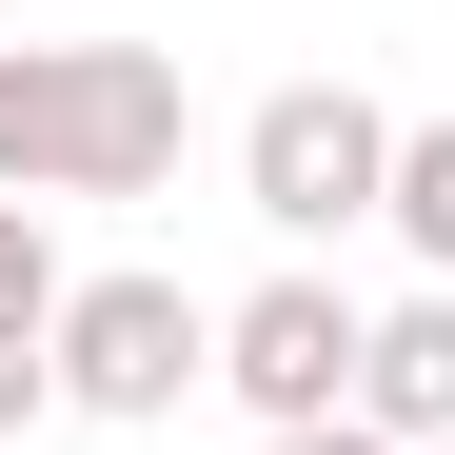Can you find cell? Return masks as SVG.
Here are the masks:
<instances>
[{
  "mask_svg": "<svg viewBox=\"0 0 455 455\" xmlns=\"http://www.w3.org/2000/svg\"><path fill=\"white\" fill-rule=\"evenodd\" d=\"M356 416L396 435V455H455V277H416V297H376V356H356Z\"/></svg>",
  "mask_w": 455,
  "mask_h": 455,
  "instance_id": "5",
  "label": "cell"
},
{
  "mask_svg": "<svg viewBox=\"0 0 455 455\" xmlns=\"http://www.w3.org/2000/svg\"><path fill=\"white\" fill-rule=\"evenodd\" d=\"M198 100L159 40H0V198H179Z\"/></svg>",
  "mask_w": 455,
  "mask_h": 455,
  "instance_id": "1",
  "label": "cell"
},
{
  "mask_svg": "<svg viewBox=\"0 0 455 455\" xmlns=\"http://www.w3.org/2000/svg\"><path fill=\"white\" fill-rule=\"evenodd\" d=\"M60 416V337H0V435H40Z\"/></svg>",
  "mask_w": 455,
  "mask_h": 455,
  "instance_id": "8",
  "label": "cell"
},
{
  "mask_svg": "<svg viewBox=\"0 0 455 455\" xmlns=\"http://www.w3.org/2000/svg\"><path fill=\"white\" fill-rule=\"evenodd\" d=\"M238 198H258V238H277V258L376 238V198H396V119H376L356 80H277V100L238 119Z\"/></svg>",
  "mask_w": 455,
  "mask_h": 455,
  "instance_id": "3",
  "label": "cell"
},
{
  "mask_svg": "<svg viewBox=\"0 0 455 455\" xmlns=\"http://www.w3.org/2000/svg\"><path fill=\"white\" fill-rule=\"evenodd\" d=\"M258 455H396V435H376V416H317V435H258Z\"/></svg>",
  "mask_w": 455,
  "mask_h": 455,
  "instance_id": "9",
  "label": "cell"
},
{
  "mask_svg": "<svg viewBox=\"0 0 455 455\" xmlns=\"http://www.w3.org/2000/svg\"><path fill=\"white\" fill-rule=\"evenodd\" d=\"M376 238L416 277H455V119H396V198H376Z\"/></svg>",
  "mask_w": 455,
  "mask_h": 455,
  "instance_id": "6",
  "label": "cell"
},
{
  "mask_svg": "<svg viewBox=\"0 0 455 455\" xmlns=\"http://www.w3.org/2000/svg\"><path fill=\"white\" fill-rule=\"evenodd\" d=\"M60 297H80L60 218H40V198H0V337H60Z\"/></svg>",
  "mask_w": 455,
  "mask_h": 455,
  "instance_id": "7",
  "label": "cell"
},
{
  "mask_svg": "<svg viewBox=\"0 0 455 455\" xmlns=\"http://www.w3.org/2000/svg\"><path fill=\"white\" fill-rule=\"evenodd\" d=\"M198 376H218V297H198V277H159V258H100L80 297H60V416L159 435Z\"/></svg>",
  "mask_w": 455,
  "mask_h": 455,
  "instance_id": "2",
  "label": "cell"
},
{
  "mask_svg": "<svg viewBox=\"0 0 455 455\" xmlns=\"http://www.w3.org/2000/svg\"><path fill=\"white\" fill-rule=\"evenodd\" d=\"M356 356H376V297H337L317 258H277V277H238V297H218V396H238L258 435L356 416Z\"/></svg>",
  "mask_w": 455,
  "mask_h": 455,
  "instance_id": "4",
  "label": "cell"
}]
</instances>
